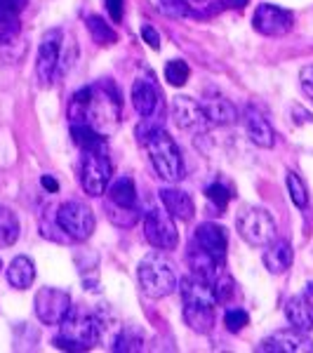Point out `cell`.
<instances>
[{"instance_id": "cell-1", "label": "cell", "mask_w": 313, "mask_h": 353, "mask_svg": "<svg viewBox=\"0 0 313 353\" xmlns=\"http://www.w3.org/2000/svg\"><path fill=\"white\" fill-rule=\"evenodd\" d=\"M121 94L111 81H99L73 94L68 104V121L85 123L109 139L121 128Z\"/></svg>"}, {"instance_id": "cell-2", "label": "cell", "mask_w": 313, "mask_h": 353, "mask_svg": "<svg viewBox=\"0 0 313 353\" xmlns=\"http://www.w3.org/2000/svg\"><path fill=\"white\" fill-rule=\"evenodd\" d=\"M181 290V304H184V321L193 332L210 334L214 327V292L212 285H205V283L196 281L193 276L181 278L177 285Z\"/></svg>"}, {"instance_id": "cell-3", "label": "cell", "mask_w": 313, "mask_h": 353, "mask_svg": "<svg viewBox=\"0 0 313 353\" xmlns=\"http://www.w3.org/2000/svg\"><path fill=\"white\" fill-rule=\"evenodd\" d=\"M137 281L139 288L146 297L151 299H163L177 290L179 278L174 273L172 261L163 254V250L158 252H149L144 259L139 261V269H137Z\"/></svg>"}, {"instance_id": "cell-4", "label": "cell", "mask_w": 313, "mask_h": 353, "mask_svg": "<svg viewBox=\"0 0 313 353\" xmlns=\"http://www.w3.org/2000/svg\"><path fill=\"white\" fill-rule=\"evenodd\" d=\"M99 339L101 327L94 313L71 309L59 323V337L54 339V346L64 351H90Z\"/></svg>"}, {"instance_id": "cell-5", "label": "cell", "mask_w": 313, "mask_h": 353, "mask_svg": "<svg viewBox=\"0 0 313 353\" xmlns=\"http://www.w3.org/2000/svg\"><path fill=\"white\" fill-rule=\"evenodd\" d=\"M144 146H146V151H149L153 170H156V174L161 176V179L170 181V184L184 179V158H181V149L177 146V141L170 137V132L158 128L156 132H151L144 139Z\"/></svg>"}, {"instance_id": "cell-6", "label": "cell", "mask_w": 313, "mask_h": 353, "mask_svg": "<svg viewBox=\"0 0 313 353\" xmlns=\"http://www.w3.org/2000/svg\"><path fill=\"white\" fill-rule=\"evenodd\" d=\"M111 174H113V165L109 161V153H106V144L97 146V149L83 151L81 186L88 196H92V198L104 196L106 189H109Z\"/></svg>"}, {"instance_id": "cell-7", "label": "cell", "mask_w": 313, "mask_h": 353, "mask_svg": "<svg viewBox=\"0 0 313 353\" xmlns=\"http://www.w3.org/2000/svg\"><path fill=\"white\" fill-rule=\"evenodd\" d=\"M54 221L68 241H76V243H85L97 229L94 212L81 201H68L64 205H59Z\"/></svg>"}, {"instance_id": "cell-8", "label": "cell", "mask_w": 313, "mask_h": 353, "mask_svg": "<svg viewBox=\"0 0 313 353\" xmlns=\"http://www.w3.org/2000/svg\"><path fill=\"white\" fill-rule=\"evenodd\" d=\"M236 229L248 245H252V248H266L276 238V219L264 208H248L238 217Z\"/></svg>"}, {"instance_id": "cell-9", "label": "cell", "mask_w": 313, "mask_h": 353, "mask_svg": "<svg viewBox=\"0 0 313 353\" xmlns=\"http://www.w3.org/2000/svg\"><path fill=\"white\" fill-rule=\"evenodd\" d=\"M144 238L156 250H174L179 243V233L174 217L165 208H151L144 214Z\"/></svg>"}, {"instance_id": "cell-10", "label": "cell", "mask_w": 313, "mask_h": 353, "mask_svg": "<svg viewBox=\"0 0 313 353\" xmlns=\"http://www.w3.org/2000/svg\"><path fill=\"white\" fill-rule=\"evenodd\" d=\"M64 48V33L61 28H50L43 33L41 45H38V59H36V76L43 88L52 85L57 78V64H59V54Z\"/></svg>"}, {"instance_id": "cell-11", "label": "cell", "mask_w": 313, "mask_h": 353, "mask_svg": "<svg viewBox=\"0 0 313 353\" xmlns=\"http://www.w3.org/2000/svg\"><path fill=\"white\" fill-rule=\"evenodd\" d=\"M33 309H36V316L43 325H59L66 318V313L73 309L71 294L59 288H41L33 299Z\"/></svg>"}, {"instance_id": "cell-12", "label": "cell", "mask_w": 313, "mask_h": 353, "mask_svg": "<svg viewBox=\"0 0 313 353\" xmlns=\"http://www.w3.org/2000/svg\"><path fill=\"white\" fill-rule=\"evenodd\" d=\"M252 26H254V31L266 38H283L292 31L294 14L290 12V10L278 8V5L261 3L252 17Z\"/></svg>"}, {"instance_id": "cell-13", "label": "cell", "mask_w": 313, "mask_h": 353, "mask_svg": "<svg viewBox=\"0 0 313 353\" xmlns=\"http://www.w3.org/2000/svg\"><path fill=\"white\" fill-rule=\"evenodd\" d=\"M172 118L177 123V128L186 130V132L201 134L208 132L212 125H210L208 111H205V104H201L198 99L186 94H179L172 99Z\"/></svg>"}, {"instance_id": "cell-14", "label": "cell", "mask_w": 313, "mask_h": 353, "mask_svg": "<svg viewBox=\"0 0 313 353\" xmlns=\"http://www.w3.org/2000/svg\"><path fill=\"white\" fill-rule=\"evenodd\" d=\"M266 353H313V341L301 330H281V332L266 337L257 346Z\"/></svg>"}, {"instance_id": "cell-15", "label": "cell", "mask_w": 313, "mask_h": 353, "mask_svg": "<svg viewBox=\"0 0 313 353\" xmlns=\"http://www.w3.org/2000/svg\"><path fill=\"white\" fill-rule=\"evenodd\" d=\"M193 243L201 245L205 252H210L219 264H224L226 259V250H229V238H226L224 226L212 224V221H205L193 233Z\"/></svg>"}, {"instance_id": "cell-16", "label": "cell", "mask_w": 313, "mask_h": 353, "mask_svg": "<svg viewBox=\"0 0 313 353\" xmlns=\"http://www.w3.org/2000/svg\"><path fill=\"white\" fill-rule=\"evenodd\" d=\"M130 99H132L134 111L139 113L141 118L153 116V113L158 111V106H161V92H158L156 83L149 81V78H137L132 83Z\"/></svg>"}, {"instance_id": "cell-17", "label": "cell", "mask_w": 313, "mask_h": 353, "mask_svg": "<svg viewBox=\"0 0 313 353\" xmlns=\"http://www.w3.org/2000/svg\"><path fill=\"white\" fill-rule=\"evenodd\" d=\"M243 118H245V130H248L250 141H252L254 146H259V149H273V144H276V132H273L271 123L264 118V113L250 104Z\"/></svg>"}, {"instance_id": "cell-18", "label": "cell", "mask_w": 313, "mask_h": 353, "mask_svg": "<svg viewBox=\"0 0 313 353\" xmlns=\"http://www.w3.org/2000/svg\"><path fill=\"white\" fill-rule=\"evenodd\" d=\"M186 259H189L191 276L196 278V281L205 283V285H212V283L217 281V276L221 273V269H219L221 264L210 252H205L201 245H193Z\"/></svg>"}, {"instance_id": "cell-19", "label": "cell", "mask_w": 313, "mask_h": 353, "mask_svg": "<svg viewBox=\"0 0 313 353\" xmlns=\"http://www.w3.org/2000/svg\"><path fill=\"white\" fill-rule=\"evenodd\" d=\"M158 198H161L163 208L168 210L174 219L191 221L196 217V203H193V198L186 191H179V189H172V186H170V189L158 191Z\"/></svg>"}, {"instance_id": "cell-20", "label": "cell", "mask_w": 313, "mask_h": 353, "mask_svg": "<svg viewBox=\"0 0 313 353\" xmlns=\"http://www.w3.org/2000/svg\"><path fill=\"white\" fill-rule=\"evenodd\" d=\"M104 208L113 210H139L137 205V189L132 176H118L116 181L106 189V203Z\"/></svg>"}, {"instance_id": "cell-21", "label": "cell", "mask_w": 313, "mask_h": 353, "mask_svg": "<svg viewBox=\"0 0 313 353\" xmlns=\"http://www.w3.org/2000/svg\"><path fill=\"white\" fill-rule=\"evenodd\" d=\"M294 261V250L292 245L287 241H273L266 245V252H264V266L266 271L273 273V276H281L285 273Z\"/></svg>"}, {"instance_id": "cell-22", "label": "cell", "mask_w": 313, "mask_h": 353, "mask_svg": "<svg viewBox=\"0 0 313 353\" xmlns=\"http://www.w3.org/2000/svg\"><path fill=\"white\" fill-rule=\"evenodd\" d=\"M285 318L290 327L301 330V332H313V304L304 294L290 297L285 304Z\"/></svg>"}, {"instance_id": "cell-23", "label": "cell", "mask_w": 313, "mask_h": 353, "mask_svg": "<svg viewBox=\"0 0 313 353\" xmlns=\"http://www.w3.org/2000/svg\"><path fill=\"white\" fill-rule=\"evenodd\" d=\"M36 281V264H33L31 257L26 254H19L10 261L8 266V283L12 285L14 290H28Z\"/></svg>"}, {"instance_id": "cell-24", "label": "cell", "mask_w": 313, "mask_h": 353, "mask_svg": "<svg viewBox=\"0 0 313 353\" xmlns=\"http://www.w3.org/2000/svg\"><path fill=\"white\" fill-rule=\"evenodd\" d=\"M19 12L21 10H17L12 3L0 0V45H10L21 33Z\"/></svg>"}, {"instance_id": "cell-25", "label": "cell", "mask_w": 313, "mask_h": 353, "mask_svg": "<svg viewBox=\"0 0 313 353\" xmlns=\"http://www.w3.org/2000/svg\"><path fill=\"white\" fill-rule=\"evenodd\" d=\"M205 111H208L210 125H219V128H224V125H231V123L238 121L236 106H233L229 99H224V97H214V99H210L208 104H205Z\"/></svg>"}, {"instance_id": "cell-26", "label": "cell", "mask_w": 313, "mask_h": 353, "mask_svg": "<svg viewBox=\"0 0 313 353\" xmlns=\"http://www.w3.org/2000/svg\"><path fill=\"white\" fill-rule=\"evenodd\" d=\"M19 217L12 208H5L0 205V248H12V245L19 241Z\"/></svg>"}, {"instance_id": "cell-27", "label": "cell", "mask_w": 313, "mask_h": 353, "mask_svg": "<svg viewBox=\"0 0 313 353\" xmlns=\"http://www.w3.org/2000/svg\"><path fill=\"white\" fill-rule=\"evenodd\" d=\"M113 351H144V332L137 325H125L113 339Z\"/></svg>"}, {"instance_id": "cell-28", "label": "cell", "mask_w": 313, "mask_h": 353, "mask_svg": "<svg viewBox=\"0 0 313 353\" xmlns=\"http://www.w3.org/2000/svg\"><path fill=\"white\" fill-rule=\"evenodd\" d=\"M88 31H90V36H92V41L97 45H101V48H111V45L118 43V33L97 14L88 17Z\"/></svg>"}, {"instance_id": "cell-29", "label": "cell", "mask_w": 313, "mask_h": 353, "mask_svg": "<svg viewBox=\"0 0 313 353\" xmlns=\"http://www.w3.org/2000/svg\"><path fill=\"white\" fill-rule=\"evenodd\" d=\"M71 137L83 151L97 149V146H104V141H106V137L94 132V130L90 128V125H85V123H71Z\"/></svg>"}, {"instance_id": "cell-30", "label": "cell", "mask_w": 313, "mask_h": 353, "mask_svg": "<svg viewBox=\"0 0 313 353\" xmlns=\"http://www.w3.org/2000/svg\"><path fill=\"white\" fill-rule=\"evenodd\" d=\"M287 193H290V201L297 205L299 210L309 208V191H306L304 179L297 172H287Z\"/></svg>"}, {"instance_id": "cell-31", "label": "cell", "mask_w": 313, "mask_h": 353, "mask_svg": "<svg viewBox=\"0 0 313 353\" xmlns=\"http://www.w3.org/2000/svg\"><path fill=\"white\" fill-rule=\"evenodd\" d=\"M189 76H191V68L181 59H172L165 66V81L170 85H174V88H181V85L189 83Z\"/></svg>"}, {"instance_id": "cell-32", "label": "cell", "mask_w": 313, "mask_h": 353, "mask_svg": "<svg viewBox=\"0 0 313 353\" xmlns=\"http://www.w3.org/2000/svg\"><path fill=\"white\" fill-rule=\"evenodd\" d=\"M212 292H214V299L219 301V304H226L233 294H236V283H233L231 276H217V281L212 283Z\"/></svg>"}, {"instance_id": "cell-33", "label": "cell", "mask_w": 313, "mask_h": 353, "mask_svg": "<svg viewBox=\"0 0 313 353\" xmlns=\"http://www.w3.org/2000/svg\"><path fill=\"white\" fill-rule=\"evenodd\" d=\"M205 196H208V201L219 210V214L224 212L226 205H229V201H231V191L226 189L224 184H219V181L212 186H208V189H205Z\"/></svg>"}, {"instance_id": "cell-34", "label": "cell", "mask_w": 313, "mask_h": 353, "mask_svg": "<svg viewBox=\"0 0 313 353\" xmlns=\"http://www.w3.org/2000/svg\"><path fill=\"white\" fill-rule=\"evenodd\" d=\"M224 325L229 332H241L250 325V316L245 309H229L224 313Z\"/></svg>"}, {"instance_id": "cell-35", "label": "cell", "mask_w": 313, "mask_h": 353, "mask_svg": "<svg viewBox=\"0 0 313 353\" xmlns=\"http://www.w3.org/2000/svg\"><path fill=\"white\" fill-rule=\"evenodd\" d=\"M161 12L165 17H170V19H184V17H189L191 8L186 0H161Z\"/></svg>"}, {"instance_id": "cell-36", "label": "cell", "mask_w": 313, "mask_h": 353, "mask_svg": "<svg viewBox=\"0 0 313 353\" xmlns=\"http://www.w3.org/2000/svg\"><path fill=\"white\" fill-rule=\"evenodd\" d=\"M299 85H301V92L313 101V64L304 66L299 71Z\"/></svg>"}, {"instance_id": "cell-37", "label": "cell", "mask_w": 313, "mask_h": 353, "mask_svg": "<svg viewBox=\"0 0 313 353\" xmlns=\"http://www.w3.org/2000/svg\"><path fill=\"white\" fill-rule=\"evenodd\" d=\"M141 38H144V43H149L151 50H161V36H158V31L153 26L146 24L141 28Z\"/></svg>"}, {"instance_id": "cell-38", "label": "cell", "mask_w": 313, "mask_h": 353, "mask_svg": "<svg viewBox=\"0 0 313 353\" xmlns=\"http://www.w3.org/2000/svg\"><path fill=\"white\" fill-rule=\"evenodd\" d=\"M106 10H109L113 21L123 19V0H106Z\"/></svg>"}, {"instance_id": "cell-39", "label": "cell", "mask_w": 313, "mask_h": 353, "mask_svg": "<svg viewBox=\"0 0 313 353\" xmlns=\"http://www.w3.org/2000/svg\"><path fill=\"white\" fill-rule=\"evenodd\" d=\"M41 184H43V189H45V191H50V193H57V191H59V184H57V179H52V176H48V174H45L43 179H41Z\"/></svg>"}]
</instances>
